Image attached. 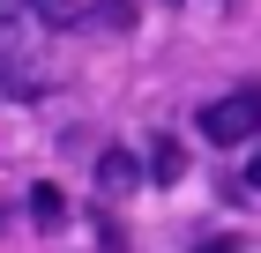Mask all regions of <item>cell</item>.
Returning a JSON list of instances; mask_svg holds the SVG:
<instances>
[{
    "instance_id": "cell-1",
    "label": "cell",
    "mask_w": 261,
    "mask_h": 253,
    "mask_svg": "<svg viewBox=\"0 0 261 253\" xmlns=\"http://www.w3.org/2000/svg\"><path fill=\"white\" fill-rule=\"evenodd\" d=\"M45 90H53V75H45L30 30L15 15H0V97H45Z\"/></svg>"
},
{
    "instance_id": "cell-2",
    "label": "cell",
    "mask_w": 261,
    "mask_h": 253,
    "mask_svg": "<svg viewBox=\"0 0 261 253\" xmlns=\"http://www.w3.org/2000/svg\"><path fill=\"white\" fill-rule=\"evenodd\" d=\"M261 134V90H231V97L201 104V142H217V149H239V142Z\"/></svg>"
},
{
    "instance_id": "cell-3",
    "label": "cell",
    "mask_w": 261,
    "mask_h": 253,
    "mask_svg": "<svg viewBox=\"0 0 261 253\" xmlns=\"http://www.w3.org/2000/svg\"><path fill=\"white\" fill-rule=\"evenodd\" d=\"M97 186H105V194H135V186H142V164L127 149H105L97 156Z\"/></svg>"
},
{
    "instance_id": "cell-4",
    "label": "cell",
    "mask_w": 261,
    "mask_h": 253,
    "mask_svg": "<svg viewBox=\"0 0 261 253\" xmlns=\"http://www.w3.org/2000/svg\"><path fill=\"white\" fill-rule=\"evenodd\" d=\"M149 172H157V179H187V149H179V134H157V142H149Z\"/></svg>"
},
{
    "instance_id": "cell-5",
    "label": "cell",
    "mask_w": 261,
    "mask_h": 253,
    "mask_svg": "<svg viewBox=\"0 0 261 253\" xmlns=\"http://www.w3.org/2000/svg\"><path fill=\"white\" fill-rule=\"evenodd\" d=\"M82 30H105V38H112V30H135V8H127V0H105V8H90V15H82Z\"/></svg>"
},
{
    "instance_id": "cell-6",
    "label": "cell",
    "mask_w": 261,
    "mask_h": 253,
    "mask_svg": "<svg viewBox=\"0 0 261 253\" xmlns=\"http://www.w3.org/2000/svg\"><path fill=\"white\" fill-rule=\"evenodd\" d=\"M30 216H38L45 231H60V216H67V201H60V186H30Z\"/></svg>"
},
{
    "instance_id": "cell-7",
    "label": "cell",
    "mask_w": 261,
    "mask_h": 253,
    "mask_svg": "<svg viewBox=\"0 0 261 253\" xmlns=\"http://www.w3.org/2000/svg\"><path fill=\"white\" fill-rule=\"evenodd\" d=\"M246 194H261V156H254V164H246Z\"/></svg>"
},
{
    "instance_id": "cell-8",
    "label": "cell",
    "mask_w": 261,
    "mask_h": 253,
    "mask_svg": "<svg viewBox=\"0 0 261 253\" xmlns=\"http://www.w3.org/2000/svg\"><path fill=\"white\" fill-rule=\"evenodd\" d=\"M30 8H60V0H30Z\"/></svg>"
}]
</instances>
